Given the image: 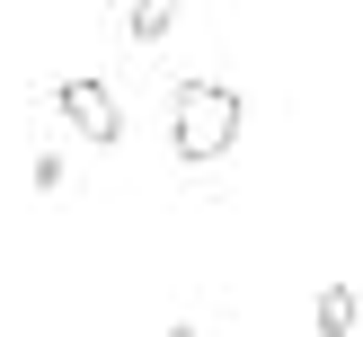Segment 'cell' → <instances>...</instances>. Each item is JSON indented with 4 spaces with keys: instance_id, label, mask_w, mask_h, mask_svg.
I'll list each match as a JSON object with an SVG mask.
<instances>
[{
    "instance_id": "6da1fadb",
    "label": "cell",
    "mask_w": 363,
    "mask_h": 337,
    "mask_svg": "<svg viewBox=\"0 0 363 337\" xmlns=\"http://www.w3.org/2000/svg\"><path fill=\"white\" fill-rule=\"evenodd\" d=\"M240 124H248L240 89H222V80H186V89H169V151L186 160V169L230 160V151H240Z\"/></svg>"
},
{
    "instance_id": "7a4b0ae2",
    "label": "cell",
    "mask_w": 363,
    "mask_h": 337,
    "mask_svg": "<svg viewBox=\"0 0 363 337\" xmlns=\"http://www.w3.org/2000/svg\"><path fill=\"white\" fill-rule=\"evenodd\" d=\"M53 116H62L80 142H98V151H116V142H124V106H116V89H106L98 71H71V80L53 89Z\"/></svg>"
},
{
    "instance_id": "3957f363",
    "label": "cell",
    "mask_w": 363,
    "mask_h": 337,
    "mask_svg": "<svg viewBox=\"0 0 363 337\" xmlns=\"http://www.w3.org/2000/svg\"><path fill=\"white\" fill-rule=\"evenodd\" d=\"M311 328H319V337H354V328H363V302H354V284H328V293L311 302Z\"/></svg>"
},
{
    "instance_id": "277c9868",
    "label": "cell",
    "mask_w": 363,
    "mask_h": 337,
    "mask_svg": "<svg viewBox=\"0 0 363 337\" xmlns=\"http://www.w3.org/2000/svg\"><path fill=\"white\" fill-rule=\"evenodd\" d=\"M124 35L133 45H169L177 35V0H124Z\"/></svg>"
},
{
    "instance_id": "5b68a950",
    "label": "cell",
    "mask_w": 363,
    "mask_h": 337,
    "mask_svg": "<svg viewBox=\"0 0 363 337\" xmlns=\"http://www.w3.org/2000/svg\"><path fill=\"white\" fill-rule=\"evenodd\" d=\"M27 187H35V195H62V187H71V160H62V151H35V160H27Z\"/></svg>"
}]
</instances>
